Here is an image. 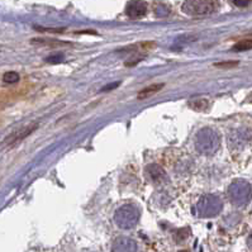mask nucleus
<instances>
[{
    "label": "nucleus",
    "instance_id": "obj_12",
    "mask_svg": "<svg viewBox=\"0 0 252 252\" xmlns=\"http://www.w3.org/2000/svg\"><path fill=\"white\" fill-rule=\"evenodd\" d=\"M61 60H63V56L60 55V56H57V57H50V59H47V61H52L51 63H60Z\"/></svg>",
    "mask_w": 252,
    "mask_h": 252
},
{
    "label": "nucleus",
    "instance_id": "obj_4",
    "mask_svg": "<svg viewBox=\"0 0 252 252\" xmlns=\"http://www.w3.org/2000/svg\"><path fill=\"white\" fill-rule=\"evenodd\" d=\"M163 86H165V84H151V85L146 86L145 89L141 90L140 93H138V95H137V98L138 99H146L149 98V96H151V95H155L156 93L160 92L161 89H163Z\"/></svg>",
    "mask_w": 252,
    "mask_h": 252
},
{
    "label": "nucleus",
    "instance_id": "obj_1",
    "mask_svg": "<svg viewBox=\"0 0 252 252\" xmlns=\"http://www.w3.org/2000/svg\"><path fill=\"white\" fill-rule=\"evenodd\" d=\"M218 0H185L181 10L189 17H203L218 10Z\"/></svg>",
    "mask_w": 252,
    "mask_h": 252
},
{
    "label": "nucleus",
    "instance_id": "obj_8",
    "mask_svg": "<svg viewBox=\"0 0 252 252\" xmlns=\"http://www.w3.org/2000/svg\"><path fill=\"white\" fill-rule=\"evenodd\" d=\"M34 30L41 31V32H50V33H63L65 32V28H41V27H34Z\"/></svg>",
    "mask_w": 252,
    "mask_h": 252
},
{
    "label": "nucleus",
    "instance_id": "obj_9",
    "mask_svg": "<svg viewBox=\"0 0 252 252\" xmlns=\"http://www.w3.org/2000/svg\"><path fill=\"white\" fill-rule=\"evenodd\" d=\"M238 63L237 61H227V63H216L214 66L217 67H222V68H227V67H234V66H237Z\"/></svg>",
    "mask_w": 252,
    "mask_h": 252
},
{
    "label": "nucleus",
    "instance_id": "obj_13",
    "mask_svg": "<svg viewBox=\"0 0 252 252\" xmlns=\"http://www.w3.org/2000/svg\"><path fill=\"white\" fill-rule=\"evenodd\" d=\"M247 101H249V103H251V104H252V94L250 95L249 98H247Z\"/></svg>",
    "mask_w": 252,
    "mask_h": 252
},
{
    "label": "nucleus",
    "instance_id": "obj_3",
    "mask_svg": "<svg viewBox=\"0 0 252 252\" xmlns=\"http://www.w3.org/2000/svg\"><path fill=\"white\" fill-rule=\"evenodd\" d=\"M37 127H38V126H37V125H34V126H28V127L23 128V129H21V131L15 132V133H13L12 136H10L9 138L6 140V142H8V145H14V143L19 142V141L24 140L26 137L30 136V134L32 133V132L36 131Z\"/></svg>",
    "mask_w": 252,
    "mask_h": 252
},
{
    "label": "nucleus",
    "instance_id": "obj_2",
    "mask_svg": "<svg viewBox=\"0 0 252 252\" xmlns=\"http://www.w3.org/2000/svg\"><path fill=\"white\" fill-rule=\"evenodd\" d=\"M126 14L131 19H141L147 14V4L143 0H131L126 6Z\"/></svg>",
    "mask_w": 252,
    "mask_h": 252
},
{
    "label": "nucleus",
    "instance_id": "obj_11",
    "mask_svg": "<svg viewBox=\"0 0 252 252\" xmlns=\"http://www.w3.org/2000/svg\"><path fill=\"white\" fill-rule=\"evenodd\" d=\"M231 1L234 5L238 6V8H245V6H247L251 3V0H231Z\"/></svg>",
    "mask_w": 252,
    "mask_h": 252
},
{
    "label": "nucleus",
    "instance_id": "obj_6",
    "mask_svg": "<svg viewBox=\"0 0 252 252\" xmlns=\"http://www.w3.org/2000/svg\"><path fill=\"white\" fill-rule=\"evenodd\" d=\"M32 43H42V45H48V46H63L67 45L65 42L56 41V39H47V38H34L32 39Z\"/></svg>",
    "mask_w": 252,
    "mask_h": 252
},
{
    "label": "nucleus",
    "instance_id": "obj_7",
    "mask_svg": "<svg viewBox=\"0 0 252 252\" xmlns=\"http://www.w3.org/2000/svg\"><path fill=\"white\" fill-rule=\"evenodd\" d=\"M19 79V74L15 71H8L3 75V81L6 84H17Z\"/></svg>",
    "mask_w": 252,
    "mask_h": 252
},
{
    "label": "nucleus",
    "instance_id": "obj_5",
    "mask_svg": "<svg viewBox=\"0 0 252 252\" xmlns=\"http://www.w3.org/2000/svg\"><path fill=\"white\" fill-rule=\"evenodd\" d=\"M249 50H252V38L242 39V41L237 42V43L233 46V51H238V52Z\"/></svg>",
    "mask_w": 252,
    "mask_h": 252
},
{
    "label": "nucleus",
    "instance_id": "obj_10",
    "mask_svg": "<svg viewBox=\"0 0 252 252\" xmlns=\"http://www.w3.org/2000/svg\"><path fill=\"white\" fill-rule=\"evenodd\" d=\"M121 85V81H117V83H112V84H108V85H105L103 88V89L100 90L101 93H107L109 92V90H113V89H117L118 86Z\"/></svg>",
    "mask_w": 252,
    "mask_h": 252
}]
</instances>
